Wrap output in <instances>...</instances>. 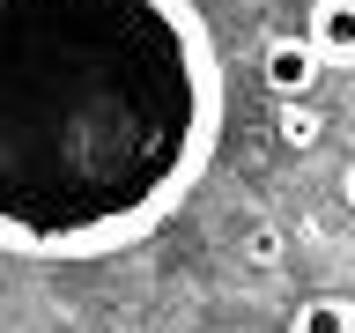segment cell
Segmentation results:
<instances>
[{
	"label": "cell",
	"instance_id": "1",
	"mask_svg": "<svg viewBox=\"0 0 355 333\" xmlns=\"http://www.w3.org/2000/svg\"><path fill=\"white\" fill-rule=\"evenodd\" d=\"M215 133L222 67L193 0H0V252L141 244Z\"/></svg>",
	"mask_w": 355,
	"mask_h": 333
},
{
	"label": "cell",
	"instance_id": "2",
	"mask_svg": "<svg viewBox=\"0 0 355 333\" xmlns=\"http://www.w3.org/2000/svg\"><path fill=\"white\" fill-rule=\"evenodd\" d=\"M259 74H266V89H274L282 104H296V96H311V82L326 74V60L311 52V37H274L266 60H259Z\"/></svg>",
	"mask_w": 355,
	"mask_h": 333
},
{
	"label": "cell",
	"instance_id": "3",
	"mask_svg": "<svg viewBox=\"0 0 355 333\" xmlns=\"http://www.w3.org/2000/svg\"><path fill=\"white\" fill-rule=\"evenodd\" d=\"M304 37H311V52L326 67H355V0H318Z\"/></svg>",
	"mask_w": 355,
	"mask_h": 333
},
{
	"label": "cell",
	"instance_id": "4",
	"mask_svg": "<svg viewBox=\"0 0 355 333\" xmlns=\"http://www.w3.org/2000/svg\"><path fill=\"white\" fill-rule=\"evenodd\" d=\"M288 333H355V296H304Z\"/></svg>",
	"mask_w": 355,
	"mask_h": 333
},
{
	"label": "cell",
	"instance_id": "5",
	"mask_svg": "<svg viewBox=\"0 0 355 333\" xmlns=\"http://www.w3.org/2000/svg\"><path fill=\"white\" fill-rule=\"evenodd\" d=\"M274 133H282L288 148H318V141H326V111L311 104V96H296V104H282V119H274Z\"/></svg>",
	"mask_w": 355,
	"mask_h": 333
},
{
	"label": "cell",
	"instance_id": "6",
	"mask_svg": "<svg viewBox=\"0 0 355 333\" xmlns=\"http://www.w3.org/2000/svg\"><path fill=\"white\" fill-rule=\"evenodd\" d=\"M244 259L252 266H282V230H252V237H244Z\"/></svg>",
	"mask_w": 355,
	"mask_h": 333
},
{
	"label": "cell",
	"instance_id": "7",
	"mask_svg": "<svg viewBox=\"0 0 355 333\" xmlns=\"http://www.w3.org/2000/svg\"><path fill=\"white\" fill-rule=\"evenodd\" d=\"M340 200L355 207V155H348V171H340Z\"/></svg>",
	"mask_w": 355,
	"mask_h": 333
}]
</instances>
